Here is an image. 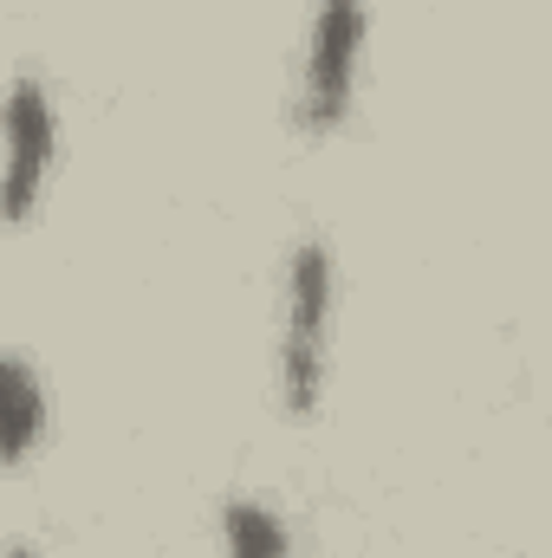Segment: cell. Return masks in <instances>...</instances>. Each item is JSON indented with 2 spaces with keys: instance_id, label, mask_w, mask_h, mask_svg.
I'll return each instance as SVG.
<instances>
[{
  "instance_id": "1",
  "label": "cell",
  "mask_w": 552,
  "mask_h": 558,
  "mask_svg": "<svg viewBox=\"0 0 552 558\" xmlns=\"http://www.w3.org/2000/svg\"><path fill=\"white\" fill-rule=\"evenodd\" d=\"M332 325H338V260L325 241H292L286 274H279V357L274 390L286 422H312L325 403V371H332Z\"/></svg>"
},
{
  "instance_id": "2",
  "label": "cell",
  "mask_w": 552,
  "mask_h": 558,
  "mask_svg": "<svg viewBox=\"0 0 552 558\" xmlns=\"http://www.w3.org/2000/svg\"><path fill=\"white\" fill-rule=\"evenodd\" d=\"M371 59V0H312L305 46H299V85H292V131L312 143L338 137L358 111Z\"/></svg>"
},
{
  "instance_id": "3",
  "label": "cell",
  "mask_w": 552,
  "mask_h": 558,
  "mask_svg": "<svg viewBox=\"0 0 552 558\" xmlns=\"http://www.w3.org/2000/svg\"><path fill=\"white\" fill-rule=\"evenodd\" d=\"M59 162V98L39 72H13L7 85V228H26Z\"/></svg>"
},
{
  "instance_id": "4",
  "label": "cell",
  "mask_w": 552,
  "mask_h": 558,
  "mask_svg": "<svg viewBox=\"0 0 552 558\" xmlns=\"http://www.w3.org/2000/svg\"><path fill=\"white\" fill-rule=\"evenodd\" d=\"M52 435V403H46V384L33 371L26 351H7L0 357V461L7 474H20Z\"/></svg>"
},
{
  "instance_id": "5",
  "label": "cell",
  "mask_w": 552,
  "mask_h": 558,
  "mask_svg": "<svg viewBox=\"0 0 552 558\" xmlns=\"http://www.w3.org/2000/svg\"><path fill=\"white\" fill-rule=\"evenodd\" d=\"M221 553L228 558H292V533L267 500H228L221 507Z\"/></svg>"
},
{
  "instance_id": "6",
  "label": "cell",
  "mask_w": 552,
  "mask_h": 558,
  "mask_svg": "<svg viewBox=\"0 0 552 558\" xmlns=\"http://www.w3.org/2000/svg\"><path fill=\"white\" fill-rule=\"evenodd\" d=\"M7 558H33V553H26V546H7Z\"/></svg>"
}]
</instances>
